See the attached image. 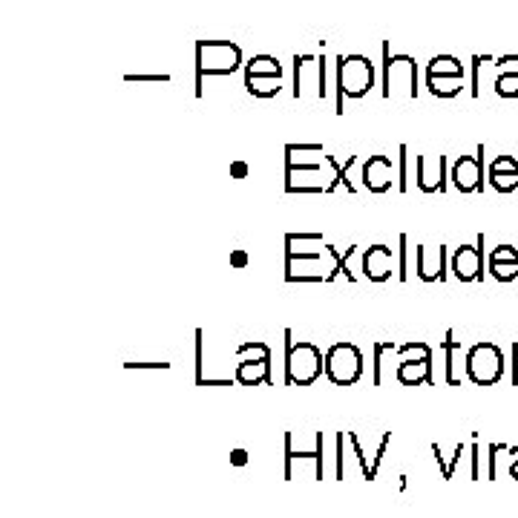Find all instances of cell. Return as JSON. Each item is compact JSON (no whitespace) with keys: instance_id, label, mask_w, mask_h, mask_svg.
<instances>
[{"instance_id":"obj_32","label":"cell","mask_w":518,"mask_h":518,"mask_svg":"<svg viewBox=\"0 0 518 518\" xmlns=\"http://www.w3.org/2000/svg\"><path fill=\"white\" fill-rule=\"evenodd\" d=\"M398 280L401 283H406V277H409V262H406V254H409V239H406V234H401V239H398Z\"/></svg>"},{"instance_id":"obj_28","label":"cell","mask_w":518,"mask_h":518,"mask_svg":"<svg viewBox=\"0 0 518 518\" xmlns=\"http://www.w3.org/2000/svg\"><path fill=\"white\" fill-rule=\"evenodd\" d=\"M495 95H501V98H518V72H501L495 78Z\"/></svg>"},{"instance_id":"obj_4","label":"cell","mask_w":518,"mask_h":518,"mask_svg":"<svg viewBox=\"0 0 518 518\" xmlns=\"http://www.w3.org/2000/svg\"><path fill=\"white\" fill-rule=\"evenodd\" d=\"M340 185V165L334 156L306 167H285V190L288 193H331Z\"/></svg>"},{"instance_id":"obj_29","label":"cell","mask_w":518,"mask_h":518,"mask_svg":"<svg viewBox=\"0 0 518 518\" xmlns=\"http://www.w3.org/2000/svg\"><path fill=\"white\" fill-rule=\"evenodd\" d=\"M490 274L498 283H513L518 277V262H490Z\"/></svg>"},{"instance_id":"obj_42","label":"cell","mask_w":518,"mask_h":518,"mask_svg":"<svg viewBox=\"0 0 518 518\" xmlns=\"http://www.w3.org/2000/svg\"><path fill=\"white\" fill-rule=\"evenodd\" d=\"M507 472H510V478H516V481H518V458L513 461V464H510V470H507Z\"/></svg>"},{"instance_id":"obj_14","label":"cell","mask_w":518,"mask_h":518,"mask_svg":"<svg viewBox=\"0 0 518 518\" xmlns=\"http://www.w3.org/2000/svg\"><path fill=\"white\" fill-rule=\"evenodd\" d=\"M418 167V188L424 193H444L447 190V156H418L415 159Z\"/></svg>"},{"instance_id":"obj_25","label":"cell","mask_w":518,"mask_h":518,"mask_svg":"<svg viewBox=\"0 0 518 518\" xmlns=\"http://www.w3.org/2000/svg\"><path fill=\"white\" fill-rule=\"evenodd\" d=\"M245 75H280L283 78V64L274 55H254L245 64Z\"/></svg>"},{"instance_id":"obj_18","label":"cell","mask_w":518,"mask_h":518,"mask_svg":"<svg viewBox=\"0 0 518 518\" xmlns=\"http://www.w3.org/2000/svg\"><path fill=\"white\" fill-rule=\"evenodd\" d=\"M297 461H300V464H303V461H311V464L317 467V481H323V435H320V432H317L314 444L308 449H297L294 435H291V432L285 435V472L291 470Z\"/></svg>"},{"instance_id":"obj_31","label":"cell","mask_w":518,"mask_h":518,"mask_svg":"<svg viewBox=\"0 0 518 518\" xmlns=\"http://www.w3.org/2000/svg\"><path fill=\"white\" fill-rule=\"evenodd\" d=\"M406 162H409V147H406V144H401V147H398V190H401V193H406V190H409Z\"/></svg>"},{"instance_id":"obj_20","label":"cell","mask_w":518,"mask_h":518,"mask_svg":"<svg viewBox=\"0 0 518 518\" xmlns=\"http://www.w3.org/2000/svg\"><path fill=\"white\" fill-rule=\"evenodd\" d=\"M329 242L323 234H288L285 236V257H308L326 251Z\"/></svg>"},{"instance_id":"obj_37","label":"cell","mask_w":518,"mask_h":518,"mask_svg":"<svg viewBox=\"0 0 518 518\" xmlns=\"http://www.w3.org/2000/svg\"><path fill=\"white\" fill-rule=\"evenodd\" d=\"M124 81H156V84H162V81H170V75H127Z\"/></svg>"},{"instance_id":"obj_34","label":"cell","mask_w":518,"mask_h":518,"mask_svg":"<svg viewBox=\"0 0 518 518\" xmlns=\"http://www.w3.org/2000/svg\"><path fill=\"white\" fill-rule=\"evenodd\" d=\"M490 262H518V248L513 245H498L490 251Z\"/></svg>"},{"instance_id":"obj_16","label":"cell","mask_w":518,"mask_h":518,"mask_svg":"<svg viewBox=\"0 0 518 518\" xmlns=\"http://www.w3.org/2000/svg\"><path fill=\"white\" fill-rule=\"evenodd\" d=\"M395 271V254L389 245H372L366 254H363V274L366 280L372 283H386Z\"/></svg>"},{"instance_id":"obj_10","label":"cell","mask_w":518,"mask_h":518,"mask_svg":"<svg viewBox=\"0 0 518 518\" xmlns=\"http://www.w3.org/2000/svg\"><path fill=\"white\" fill-rule=\"evenodd\" d=\"M326 98V55L294 58V98Z\"/></svg>"},{"instance_id":"obj_9","label":"cell","mask_w":518,"mask_h":518,"mask_svg":"<svg viewBox=\"0 0 518 518\" xmlns=\"http://www.w3.org/2000/svg\"><path fill=\"white\" fill-rule=\"evenodd\" d=\"M326 377L334 386H352L363 377V354L354 343H334L326 352Z\"/></svg>"},{"instance_id":"obj_12","label":"cell","mask_w":518,"mask_h":518,"mask_svg":"<svg viewBox=\"0 0 518 518\" xmlns=\"http://www.w3.org/2000/svg\"><path fill=\"white\" fill-rule=\"evenodd\" d=\"M415 262H418L415 271L424 283H444L447 280V245H438V248L418 245Z\"/></svg>"},{"instance_id":"obj_8","label":"cell","mask_w":518,"mask_h":518,"mask_svg":"<svg viewBox=\"0 0 518 518\" xmlns=\"http://www.w3.org/2000/svg\"><path fill=\"white\" fill-rule=\"evenodd\" d=\"M464 372L475 386H495L504 377V352L495 343H475L464 354Z\"/></svg>"},{"instance_id":"obj_1","label":"cell","mask_w":518,"mask_h":518,"mask_svg":"<svg viewBox=\"0 0 518 518\" xmlns=\"http://www.w3.org/2000/svg\"><path fill=\"white\" fill-rule=\"evenodd\" d=\"M285 337V383L288 386H311L317 377L326 372V354L314 343L291 340V329L283 331Z\"/></svg>"},{"instance_id":"obj_13","label":"cell","mask_w":518,"mask_h":518,"mask_svg":"<svg viewBox=\"0 0 518 518\" xmlns=\"http://www.w3.org/2000/svg\"><path fill=\"white\" fill-rule=\"evenodd\" d=\"M455 190L461 193H475L484 182V159H475V156H458L452 162V173H449Z\"/></svg>"},{"instance_id":"obj_6","label":"cell","mask_w":518,"mask_h":518,"mask_svg":"<svg viewBox=\"0 0 518 518\" xmlns=\"http://www.w3.org/2000/svg\"><path fill=\"white\" fill-rule=\"evenodd\" d=\"M337 259L340 254L334 245L308 257H285V280L288 283H331L337 271Z\"/></svg>"},{"instance_id":"obj_41","label":"cell","mask_w":518,"mask_h":518,"mask_svg":"<svg viewBox=\"0 0 518 518\" xmlns=\"http://www.w3.org/2000/svg\"><path fill=\"white\" fill-rule=\"evenodd\" d=\"M510 366H513V377H510V383L518 386V343H513V363H510Z\"/></svg>"},{"instance_id":"obj_19","label":"cell","mask_w":518,"mask_h":518,"mask_svg":"<svg viewBox=\"0 0 518 518\" xmlns=\"http://www.w3.org/2000/svg\"><path fill=\"white\" fill-rule=\"evenodd\" d=\"M398 383L401 386H432L435 377H432V354L424 357H406L398 363Z\"/></svg>"},{"instance_id":"obj_35","label":"cell","mask_w":518,"mask_h":518,"mask_svg":"<svg viewBox=\"0 0 518 518\" xmlns=\"http://www.w3.org/2000/svg\"><path fill=\"white\" fill-rule=\"evenodd\" d=\"M495 67H498V72H518V55H504V58H498Z\"/></svg>"},{"instance_id":"obj_38","label":"cell","mask_w":518,"mask_h":518,"mask_svg":"<svg viewBox=\"0 0 518 518\" xmlns=\"http://www.w3.org/2000/svg\"><path fill=\"white\" fill-rule=\"evenodd\" d=\"M231 464L234 467H245L248 464V449H231Z\"/></svg>"},{"instance_id":"obj_23","label":"cell","mask_w":518,"mask_h":518,"mask_svg":"<svg viewBox=\"0 0 518 518\" xmlns=\"http://www.w3.org/2000/svg\"><path fill=\"white\" fill-rule=\"evenodd\" d=\"M426 87L438 98H452L464 90V75H426Z\"/></svg>"},{"instance_id":"obj_21","label":"cell","mask_w":518,"mask_h":518,"mask_svg":"<svg viewBox=\"0 0 518 518\" xmlns=\"http://www.w3.org/2000/svg\"><path fill=\"white\" fill-rule=\"evenodd\" d=\"M323 144H285V167H306L323 162Z\"/></svg>"},{"instance_id":"obj_5","label":"cell","mask_w":518,"mask_h":518,"mask_svg":"<svg viewBox=\"0 0 518 518\" xmlns=\"http://www.w3.org/2000/svg\"><path fill=\"white\" fill-rule=\"evenodd\" d=\"M418 95V64L412 55H392L383 44V98H415Z\"/></svg>"},{"instance_id":"obj_17","label":"cell","mask_w":518,"mask_h":518,"mask_svg":"<svg viewBox=\"0 0 518 518\" xmlns=\"http://www.w3.org/2000/svg\"><path fill=\"white\" fill-rule=\"evenodd\" d=\"M346 435H349V444H352L354 449V458H357V464H360V470H363V478H366V481H375L377 470H380V461H383L386 449L392 444V432H383V435H380V444L375 447V455H366V449L360 444V435H357V432H346Z\"/></svg>"},{"instance_id":"obj_7","label":"cell","mask_w":518,"mask_h":518,"mask_svg":"<svg viewBox=\"0 0 518 518\" xmlns=\"http://www.w3.org/2000/svg\"><path fill=\"white\" fill-rule=\"evenodd\" d=\"M239 386H259L271 380V349L262 340H251L236 349V375Z\"/></svg>"},{"instance_id":"obj_2","label":"cell","mask_w":518,"mask_h":518,"mask_svg":"<svg viewBox=\"0 0 518 518\" xmlns=\"http://www.w3.org/2000/svg\"><path fill=\"white\" fill-rule=\"evenodd\" d=\"M375 87V64L366 55H340L337 58V116L346 113V98H363Z\"/></svg>"},{"instance_id":"obj_33","label":"cell","mask_w":518,"mask_h":518,"mask_svg":"<svg viewBox=\"0 0 518 518\" xmlns=\"http://www.w3.org/2000/svg\"><path fill=\"white\" fill-rule=\"evenodd\" d=\"M487 173H516L518 176V162L513 156H495Z\"/></svg>"},{"instance_id":"obj_30","label":"cell","mask_w":518,"mask_h":518,"mask_svg":"<svg viewBox=\"0 0 518 518\" xmlns=\"http://www.w3.org/2000/svg\"><path fill=\"white\" fill-rule=\"evenodd\" d=\"M490 185H493L498 193H516L518 176L516 173H490Z\"/></svg>"},{"instance_id":"obj_40","label":"cell","mask_w":518,"mask_h":518,"mask_svg":"<svg viewBox=\"0 0 518 518\" xmlns=\"http://www.w3.org/2000/svg\"><path fill=\"white\" fill-rule=\"evenodd\" d=\"M248 170H251V167L245 165V162H234V165H231V176H234V179H245Z\"/></svg>"},{"instance_id":"obj_27","label":"cell","mask_w":518,"mask_h":518,"mask_svg":"<svg viewBox=\"0 0 518 518\" xmlns=\"http://www.w3.org/2000/svg\"><path fill=\"white\" fill-rule=\"evenodd\" d=\"M464 444H458V447H455V452H452V458H444V455H441V447H438V444H432V452H435V461H438V467H441V478H444V481H452V475H455V467H458V464H461V455H464Z\"/></svg>"},{"instance_id":"obj_11","label":"cell","mask_w":518,"mask_h":518,"mask_svg":"<svg viewBox=\"0 0 518 518\" xmlns=\"http://www.w3.org/2000/svg\"><path fill=\"white\" fill-rule=\"evenodd\" d=\"M481 248H484V236H478V245H461V248H455V254H452V277L455 280H461V283H475V280H481L484 277V254H481Z\"/></svg>"},{"instance_id":"obj_15","label":"cell","mask_w":518,"mask_h":518,"mask_svg":"<svg viewBox=\"0 0 518 518\" xmlns=\"http://www.w3.org/2000/svg\"><path fill=\"white\" fill-rule=\"evenodd\" d=\"M398 176V167L392 165L389 156H369L363 165V188L372 193H386L392 188V179Z\"/></svg>"},{"instance_id":"obj_39","label":"cell","mask_w":518,"mask_h":518,"mask_svg":"<svg viewBox=\"0 0 518 518\" xmlns=\"http://www.w3.org/2000/svg\"><path fill=\"white\" fill-rule=\"evenodd\" d=\"M127 369H170V363H124Z\"/></svg>"},{"instance_id":"obj_22","label":"cell","mask_w":518,"mask_h":518,"mask_svg":"<svg viewBox=\"0 0 518 518\" xmlns=\"http://www.w3.org/2000/svg\"><path fill=\"white\" fill-rule=\"evenodd\" d=\"M245 90L254 98H271L283 90V78L280 75H245Z\"/></svg>"},{"instance_id":"obj_36","label":"cell","mask_w":518,"mask_h":518,"mask_svg":"<svg viewBox=\"0 0 518 518\" xmlns=\"http://www.w3.org/2000/svg\"><path fill=\"white\" fill-rule=\"evenodd\" d=\"M248 262H251L248 251H242V248L231 251V268H248Z\"/></svg>"},{"instance_id":"obj_24","label":"cell","mask_w":518,"mask_h":518,"mask_svg":"<svg viewBox=\"0 0 518 518\" xmlns=\"http://www.w3.org/2000/svg\"><path fill=\"white\" fill-rule=\"evenodd\" d=\"M441 349L447 354V383L449 386H461V363H458V354H461V343L455 340V334L447 331V337L441 340Z\"/></svg>"},{"instance_id":"obj_26","label":"cell","mask_w":518,"mask_h":518,"mask_svg":"<svg viewBox=\"0 0 518 518\" xmlns=\"http://www.w3.org/2000/svg\"><path fill=\"white\" fill-rule=\"evenodd\" d=\"M426 75H464V64L455 55H435L426 67Z\"/></svg>"},{"instance_id":"obj_3","label":"cell","mask_w":518,"mask_h":518,"mask_svg":"<svg viewBox=\"0 0 518 518\" xmlns=\"http://www.w3.org/2000/svg\"><path fill=\"white\" fill-rule=\"evenodd\" d=\"M242 67V49L234 41H199L196 44V95H202L205 75H234Z\"/></svg>"}]
</instances>
